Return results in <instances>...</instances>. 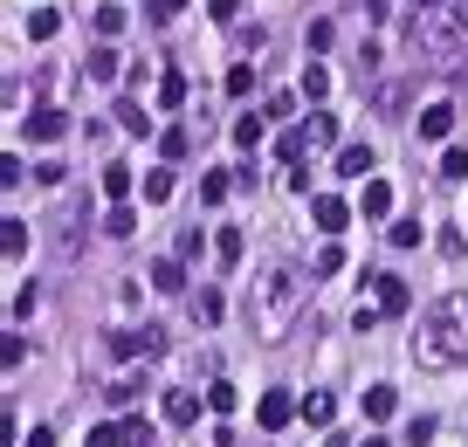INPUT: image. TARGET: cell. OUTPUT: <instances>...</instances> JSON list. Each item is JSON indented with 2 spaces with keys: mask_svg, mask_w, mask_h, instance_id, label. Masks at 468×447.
Masks as SVG:
<instances>
[{
  "mask_svg": "<svg viewBox=\"0 0 468 447\" xmlns=\"http://www.w3.org/2000/svg\"><path fill=\"white\" fill-rule=\"evenodd\" d=\"M413 365H427V371L468 365V296H462V290L421 310V330H413Z\"/></svg>",
  "mask_w": 468,
  "mask_h": 447,
  "instance_id": "1",
  "label": "cell"
},
{
  "mask_svg": "<svg viewBox=\"0 0 468 447\" xmlns=\"http://www.w3.org/2000/svg\"><path fill=\"white\" fill-rule=\"evenodd\" d=\"M297 310H303V276H297V269H269V276L249 282V324H255V338H262V344L290 338Z\"/></svg>",
  "mask_w": 468,
  "mask_h": 447,
  "instance_id": "2",
  "label": "cell"
},
{
  "mask_svg": "<svg viewBox=\"0 0 468 447\" xmlns=\"http://www.w3.org/2000/svg\"><path fill=\"white\" fill-rule=\"evenodd\" d=\"M110 351H117V358H158V351H166V330H158V324H145V330H110Z\"/></svg>",
  "mask_w": 468,
  "mask_h": 447,
  "instance_id": "3",
  "label": "cell"
},
{
  "mask_svg": "<svg viewBox=\"0 0 468 447\" xmlns=\"http://www.w3.org/2000/svg\"><path fill=\"white\" fill-rule=\"evenodd\" d=\"M255 420H262L269 433H282L290 420H303V400H290V392H262V400H255Z\"/></svg>",
  "mask_w": 468,
  "mask_h": 447,
  "instance_id": "4",
  "label": "cell"
},
{
  "mask_svg": "<svg viewBox=\"0 0 468 447\" xmlns=\"http://www.w3.org/2000/svg\"><path fill=\"white\" fill-rule=\"evenodd\" d=\"M310 220H317V228H324V234H344V220H351V207H344L338 193H310Z\"/></svg>",
  "mask_w": 468,
  "mask_h": 447,
  "instance_id": "5",
  "label": "cell"
},
{
  "mask_svg": "<svg viewBox=\"0 0 468 447\" xmlns=\"http://www.w3.org/2000/svg\"><path fill=\"white\" fill-rule=\"evenodd\" d=\"M372 290H379V310H386V317H406V303H413V290H406L400 276H372Z\"/></svg>",
  "mask_w": 468,
  "mask_h": 447,
  "instance_id": "6",
  "label": "cell"
},
{
  "mask_svg": "<svg viewBox=\"0 0 468 447\" xmlns=\"http://www.w3.org/2000/svg\"><path fill=\"white\" fill-rule=\"evenodd\" d=\"M21 124H28V138H63V131H69V117H63V110H56V104H42V110H35V117H21Z\"/></svg>",
  "mask_w": 468,
  "mask_h": 447,
  "instance_id": "7",
  "label": "cell"
},
{
  "mask_svg": "<svg viewBox=\"0 0 468 447\" xmlns=\"http://www.w3.org/2000/svg\"><path fill=\"white\" fill-rule=\"evenodd\" d=\"M448 131H454V104H448V97H434V104L421 110V138H448Z\"/></svg>",
  "mask_w": 468,
  "mask_h": 447,
  "instance_id": "8",
  "label": "cell"
},
{
  "mask_svg": "<svg viewBox=\"0 0 468 447\" xmlns=\"http://www.w3.org/2000/svg\"><path fill=\"white\" fill-rule=\"evenodd\" d=\"M359 214H365V220H386V214H392V186H386V179H365Z\"/></svg>",
  "mask_w": 468,
  "mask_h": 447,
  "instance_id": "9",
  "label": "cell"
},
{
  "mask_svg": "<svg viewBox=\"0 0 468 447\" xmlns=\"http://www.w3.org/2000/svg\"><path fill=\"white\" fill-rule=\"evenodd\" d=\"M83 76H90V83H117V48L97 42V48H90V62H83Z\"/></svg>",
  "mask_w": 468,
  "mask_h": 447,
  "instance_id": "10",
  "label": "cell"
},
{
  "mask_svg": "<svg viewBox=\"0 0 468 447\" xmlns=\"http://www.w3.org/2000/svg\"><path fill=\"white\" fill-rule=\"evenodd\" d=\"M131 186H138V179H131V166H104V200L110 207H131Z\"/></svg>",
  "mask_w": 468,
  "mask_h": 447,
  "instance_id": "11",
  "label": "cell"
},
{
  "mask_svg": "<svg viewBox=\"0 0 468 447\" xmlns=\"http://www.w3.org/2000/svg\"><path fill=\"white\" fill-rule=\"evenodd\" d=\"M0 255H7V262H21V255H28V220H0Z\"/></svg>",
  "mask_w": 468,
  "mask_h": 447,
  "instance_id": "12",
  "label": "cell"
},
{
  "mask_svg": "<svg viewBox=\"0 0 468 447\" xmlns=\"http://www.w3.org/2000/svg\"><path fill=\"white\" fill-rule=\"evenodd\" d=\"M152 290H187V262H179V255H166V262H152Z\"/></svg>",
  "mask_w": 468,
  "mask_h": 447,
  "instance_id": "13",
  "label": "cell"
},
{
  "mask_svg": "<svg viewBox=\"0 0 468 447\" xmlns=\"http://www.w3.org/2000/svg\"><path fill=\"white\" fill-rule=\"evenodd\" d=\"M338 172H344V179H365V172H372V145H344V152H338Z\"/></svg>",
  "mask_w": 468,
  "mask_h": 447,
  "instance_id": "14",
  "label": "cell"
},
{
  "mask_svg": "<svg viewBox=\"0 0 468 447\" xmlns=\"http://www.w3.org/2000/svg\"><path fill=\"white\" fill-rule=\"evenodd\" d=\"M166 420L172 427H193V420H200V400H193V392H166Z\"/></svg>",
  "mask_w": 468,
  "mask_h": 447,
  "instance_id": "15",
  "label": "cell"
},
{
  "mask_svg": "<svg viewBox=\"0 0 468 447\" xmlns=\"http://www.w3.org/2000/svg\"><path fill=\"white\" fill-rule=\"evenodd\" d=\"M158 152H166V158H187L193 152V131H187V124H166V131H158Z\"/></svg>",
  "mask_w": 468,
  "mask_h": 447,
  "instance_id": "16",
  "label": "cell"
},
{
  "mask_svg": "<svg viewBox=\"0 0 468 447\" xmlns=\"http://www.w3.org/2000/svg\"><path fill=\"white\" fill-rule=\"evenodd\" d=\"M276 152L290 158V166H303V152H310V124H297V131H282V138H276Z\"/></svg>",
  "mask_w": 468,
  "mask_h": 447,
  "instance_id": "17",
  "label": "cell"
},
{
  "mask_svg": "<svg viewBox=\"0 0 468 447\" xmlns=\"http://www.w3.org/2000/svg\"><path fill=\"white\" fill-rule=\"evenodd\" d=\"M179 104H187V76L166 69V76H158V110H179Z\"/></svg>",
  "mask_w": 468,
  "mask_h": 447,
  "instance_id": "18",
  "label": "cell"
},
{
  "mask_svg": "<svg viewBox=\"0 0 468 447\" xmlns=\"http://www.w3.org/2000/svg\"><path fill=\"white\" fill-rule=\"evenodd\" d=\"M56 28H63L56 7H35V15H28V42H56Z\"/></svg>",
  "mask_w": 468,
  "mask_h": 447,
  "instance_id": "19",
  "label": "cell"
},
{
  "mask_svg": "<svg viewBox=\"0 0 468 447\" xmlns=\"http://www.w3.org/2000/svg\"><path fill=\"white\" fill-rule=\"evenodd\" d=\"M220 290H193V324H220Z\"/></svg>",
  "mask_w": 468,
  "mask_h": 447,
  "instance_id": "20",
  "label": "cell"
},
{
  "mask_svg": "<svg viewBox=\"0 0 468 447\" xmlns=\"http://www.w3.org/2000/svg\"><path fill=\"white\" fill-rule=\"evenodd\" d=\"M303 420H310V427H331V420H338V400H331V392H310V400H303Z\"/></svg>",
  "mask_w": 468,
  "mask_h": 447,
  "instance_id": "21",
  "label": "cell"
},
{
  "mask_svg": "<svg viewBox=\"0 0 468 447\" xmlns=\"http://www.w3.org/2000/svg\"><path fill=\"white\" fill-rule=\"evenodd\" d=\"M104 234H117V241H125V234H138V207H110V214H104Z\"/></svg>",
  "mask_w": 468,
  "mask_h": 447,
  "instance_id": "22",
  "label": "cell"
},
{
  "mask_svg": "<svg viewBox=\"0 0 468 447\" xmlns=\"http://www.w3.org/2000/svg\"><path fill=\"white\" fill-rule=\"evenodd\" d=\"M303 97H310V104H324V97H331V69H324V62L303 69Z\"/></svg>",
  "mask_w": 468,
  "mask_h": 447,
  "instance_id": "23",
  "label": "cell"
},
{
  "mask_svg": "<svg viewBox=\"0 0 468 447\" xmlns=\"http://www.w3.org/2000/svg\"><path fill=\"white\" fill-rule=\"evenodd\" d=\"M392 406H400V392H392V386H365V413H372V420H386Z\"/></svg>",
  "mask_w": 468,
  "mask_h": 447,
  "instance_id": "24",
  "label": "cell"
},
{
  "mask_svg": "<svg viewBox=\"0 0 468 447\" xmlns=\"http://www.w3.org/2000/svg\"><path fill=\"white\" fill-rule=\"evenodd\" d=\"M234 145H241V152L262 145V117H255V110H249V117H234Z\"/></svg>",
  "mask_w": 468,
  "mask_h": 447,
  "instance_id": "25",
  "label": "cell"
},
{
  "mask_svg": "<svg viewBox=\"0 0 468 447\" xmlns=\"http://www.w3.org/2000/svg\"><path fill=\"white\" fill-rule=\"evenodd\" d=\"M228 193H234V179H228V172H207V179H200V200H207V207H220Z\"/></svg>",
  "mask_w": 468,
  "mask_h": 447,
  "instance_id": "26",
  "label": "cell"
},
{
  "mask_svg": "<svg viewBox=\"0 0 468 447\" xmlns=\"http://www.w3.org/2000/svg\"><path fill=\"white\" fill-rule=\"evenodd\" d=\"M214 255H220L228 269L241 262V228H220V234H214Z\"/></svg>",
  "mask_w": 468,
  "mask_h": 447,
  "instance_id": "27",
  "label": "cell"
},
{
  "mask_svg": "<svg viewBox=\"0 0 468 447\" xmlns=\"http://www.w3.org/2000/svg\"><path fill=\"white\" fill-rule=\"evenodd\" d=\"M338 269H344V248L324 241V248H317V262H310V276H338Z\"/></svg>",
  "mask_w": 468,
  "mask_h": 447,
  "instance_id": "28",
  "label": "cell"
},
{
  "mask_svg": "<svg viewBox=\"0 0 468 447\" xmlns=\"http://www.w3.org/2000/svg\"><path fill=\"white\" fill-rule=\"evenodd\" d=\"M303 124H310V145H331V138H338V117H331V110H310Z\"/></svg>",
  "mask_w": 468,
  "mask_h": 447,
  "instance_id": "29",
  "label": "cell"
},
{
  "mask_svg": "<svg viewBox=\"0 0 468 447\" xmlns=\"http://www.w3.org/2000/svg\"><path fill=\"white\" fill-rule=\"evenodd\" d=\"M145 200H152V207H158V200H172V172H166V166L145 172Z\"/></svg>",
  "mask_w": 468,
  "mask_h": 447,
  "instance_id": "30",
  "label": "cell"
},
{
  "mask_svg": "<svg viewBox=\"0 0 468 447\" xmlns=\"http://www.w3.org/2000/svg\"><path fill=\"white\" fill-rule=\"evenodd\" d=\"M234 400H241V392H234L228 379H214V386H207V406H214V413H234Z\"/></svg>",
  "mask_w": 468,
  "mask_h": 447,
  "instance_id": "31",
  "label": "cell"
},
{
  "mask_svg": "<svg viewBox=\"0 0 468 447\" xmlns=\"http://www.w3.org/2000/svg\"><path fill=\"white\" fill-rule=\"evenodd\" d=\"M441 179H468V152H462V145H448V152H441Z\"/></svg>",
  "mask_w": 468,
  "mask_h": 447,
  "instance_id": "32",
  "label": "cell"
},
{
  "mask_svg": "<svg viewBox=\"0 0 468 447\" xmlns=\"http://www.w3.org/2000/svg\"><path fill=\"white\" fill-rule=\"evenodd\" d=\"M97 35H104V42H110V35H125V7H97Z\"/></svg>",
  "mask_w": 468,
  "mask_h": 447,
  "instance_id": "33",
  "label": "cell"
},
{
  "mask_svg": "<svg viewBox=\"0 0 468 447\" xmlns=\"http://www.w3.org/2000/svg\"><path fill=\"white\" fill-rule=\"evenodd\" d=\"M255 90V69H249V62H234V69H228V97H249Z\"/></svg>",
  "mask_w": 468,
  "mask_h": 447,
  "instance_id": "34",
  "label": "cell"
},
{
  "mask_svg": "<svg viewBox=\"0 0 468 447\" xmlns=\"http://www.w3.org/2000/svg\"><path fill=\"white\" fill-rule=\"evenodd\" d=\"M117 117H125V131H131V138H145V131H152V117H145L138 104H117Z\"/></svg>",
  "mask_w": 468,
  "mask_h": 447,
  "instance_id": "35",
  "label": "cell"
},
{
  "mask_svg": "<svg viewBox=\"0 0 468 447\" xmlns=\"http://www.w3.org/2000/svg\"><path fill=\"white\" fill-rule=\"evenodd\" d=\"M138 392H145V379H117V386H110L104 400H110V406H131V400H138Z\"/></svg>",
  "mask_w": 468,
  "mask_h": 447,
  "instance_id": "36",
  "label": "cell"
},
{
  "mask_svg": "<svg viewBox=\"0 0 468 447\" xmlns=\"http://www.w3.org/2000/svg\"><path fill=\"white\" fill-rule=\"evenodd\" d=\"M434 248H441V255H448V262H462V255H468V241H462V234H454V228H441V234H434Z\"/></svg>",
  "mask_w": 468,
  "mask_h": 447,
  "instance_id": "37",
  "label": "cell"
},
{
  "mask_svg": "<svg viewBox=\"0 0 468 447\" xmlns=\"http://www.w3.org/2000/svg\"><path fill=\"white\" fill-rule=\"evenodd\" d=\"M427 441H434V420H427V413L406 420V447H427Z\"/></svg>",
  "mask_w": 468,
  "mask_h": 447,
  "instance_id": "38",
  "label": "cell"
},
{
  "mask_svg": "<svg viewBox=\"0 0 468 447\" xmlns=\"http://www.w3.org/2000/svg\"><path fill=\"white\" fill-rule=\"evenodd\" d=\"M421 241V220H392V248H413Z\"/></svg>",
  "mask_w": 468,
  "mask_h": 447,
  "instance_id": "39",
  "label": "cell"
},
{
  "mask_svg": "<svg viewBox=\"0 0 468 447\" xmlns=\"http://www.w3.org/2000/svg\"><path fill=\"white\" fill-rule=\"evenodd\" d=\"M35 303H42V296H35V290H15V310H7V317H15V324H21V317H35Z\"/></svg>",
  "mask_w": 468,
  "mask_h": 447,
  "instance_id": "40",
  "label": "cell"
},
{
  "mask_svg": "<svg viewBox=\"0 0 468 447\" xmlns=\"http://www.w3.org/2000/svg\"><path fill=\"white\" fill-rule=\"evenodd\" d=\"M125 441V427H90V447H117Z\"/></svg>",
  "mask_w": 468,
  "mask_h": 447,
  "instance_id": "41",
  "label": "cell"
},
{
  "mask_svg": "<svg viewBox=\"0 0 468 447\" xmlns=\"http://www.w3.org/2000/svg\"><path fill=\"white\" fill-rule=\"evenodd\" d=\"M207 15H214V21H234V15H241V0H207Z\"/></svg>",
  "mask_w": 468,
  "mask_h": 447,
  "instance_id": "42",
  "label": "cell"
},
{
  "mask_svg": "<svg viewBox=\"0 0 468 447\" xmlns=\"http://www.w3.org/2000/svg\"><path fill=\"white\" fill-rule=\"evenodd\" d=\"M179 7L187 0H152V21H179Z\"/></svg>",
  "mask_w": 468,
  "mask_h": 447,
  "instance_id": "43",
  "label": "cell"
},
{
  "mask_svg": "<svg viewBox=\"0 0 468 447\" xmlns=\"http://www.w3.org/2000/svg\"><path fill=\"white\" fill-rule=\"evenodd\" d=\"M21 447H56V433H48V427H35V433H28Z\"/></svg>",
  "mask_w": 468,
  "mask_h": 447,
  "instance_id": "44",
  "label": "cell"
},
{
  "mask_svg": "<svg viewBox=\"0 0 468 447\" xmlns=\"http://www.w3.org/2000/svg\"><path fill=\"white\" fill-rule=\"evenodd\" d=\"M406 7H413V15H434V7H441V0H406Z\"/></svg>",
  "mask_w": 468,
  "mask_h": 447,
  "instance_id": "45",
  "label": "cell"
},
{
  "mask_svg": "<svg viewBox=\"0 0 468 447\" xmlns=\"http://www.w3.org/2000/svg\"><path fill=\"white\" fill-rule=\"evenodd\" d=\"M359 447H392V441H386V433H365V441H359Z\"/></svg>",
  "mask_w": 468,
  "mask_h": 447,
  "instance_id": "46",
  "label": "cell"
},
{
  "mask_svg": "<svg viewBox=\"0 0 468 447\" xmlns=\"http://www.w3.org/2000/svg\"><path fill=\"white\" fill-rule=\"evenodd\" d=\"M454 21H462V28H468V0H454Z\"/></svg>",
  "mask_w": 468,
  "mask_h": 447,
  "instance_id": "47",
  "label": "cell"
}]
</instances>
